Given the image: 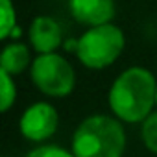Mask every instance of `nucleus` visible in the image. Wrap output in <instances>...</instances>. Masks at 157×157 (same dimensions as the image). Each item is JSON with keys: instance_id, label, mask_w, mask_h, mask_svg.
<instances>
[{"instance_id": "f257e3e1", "label": "nucleus", "mask_w": 157, "mask_h": 157, "mask_svg": "<svg viewBox=\"0 0 157 157\" xmlns=\"http://www.w3.org/2000/svg\"><path fill=\"white\" fill-rule=\"evenodd\" d=\"M157 98L155 76L142 67L126 68L109 89V107L122 122H142L153 109Z\"/></svg>"}, {"instance_id": "f03ea898", "label": "nucleus", "mask_w": 157, "mask_h": 157, "mask_svg": "<svg viewBox=\"0 0 157 157\" xmlns=\"http://www.w3.org/2000/svg\"><path fill=\"white\" fill-rule=\"evenodd\" d=\"M126 133L117 117L91 115L82 120L72 137L76 157H122Z\"/></svg>"}, {"instance_id": "7ed1b4c3", "label": "nucleus", "mask_w": 157, "mask_h": 157, "mask_svg": "<svg viewBox=\"0 0 157 157\" xmlns=\"http://www.w3.org/2000/svg\"><path fill=\"white\" fill-rule=\"evenodd\" d=\"M126 46V37L122 30L111 22L89 28L76 46V56L83 67L93 70H102L113 65Z\"/></svg>"}, {"instance_id": "20e7f679", "label": "nucleus", "mask_w": 157, "mask_h": 157, "mask_svg": "<svg viewBox=\"0 0 157 157\" xmlns=\"http://www.w3.org/2000/svg\"><path fill=\"white\" fill-rule=\"evenodd\" d=\"M32 82L35 87L52 98L68 96L76 85L74 67L59 54H39L32 61Z\"/></svg>"}, {"instance_id": "39448f33", "label": "nucleus", "mask_w": 157, "mask_h": 157, "mask_svg": "<svg viewBox=\"0 0 157 157\" xmlns=\"http://www.w3.org/2000/svg\"><path fill=\"white\" fill-rule=\"evenodd\" d=\"M57 126H59V115L56 107L46 102H37L30 105L22 113L19 122L22 137L32 142H43L50 139L57 131Z\"/></svg>"}, {"instance_id": "423d86ee", "label": "nucleus", "mask_w": 157, "mask_h": 157, "mask_svg": "<svg viewBox=\"0 0 157 157\" xmlns=\"http://www.w3.org/2000/svg\"><path fill=\"white\" fill-rule=\"evenodd\" d=\"M68 10L78 22L89 28L107 24L115 17L113 0H68Z\"/></svg>"}, {"instance_id": "0eeeda50", "label": "nucleus", "mask_w": 157, "mask_h": 157, "mask_svg": "<svg viewBox=\"0 0 157 157\" xmlns=\"http://www.w3.org/2000/svg\"><path fill=\"white\" fill-rule=\"evenodd\" d=\"M30 43L39 54L56 52L63 44V26L52 17H35L30 26Z\"/></svg>"}, {"instance_id": "6e6552de", "label": "nucleus", "mask_w": 157, "mask_h": 157, "mask_svg": "<svg viewBox=\"0 0 157 157\" xmlns=\"http://www.w3.org/2000/svg\"><path fill=\"white\" fill-rule=\"evenodd\" d=\"M30 50L22 43H11L4 48L2 57H0V68L6 70L8 74L15 76L28 68L30 65Z\"/></svg>"}, {"instance_id": "1a4fd4ad", "label": "nucleus", "mask_w": 157, "mask_h": 157, "mask_svg": "<svg viewBox=\"0 0 157 157\" xmlns=\"http://www.w3.org/2000/svg\"><path fill=\"white\" fill-rule=\"evenodd\" d=\"M0 39H8L13 32V28L17 26V13L13 8L11 0H0Z\"/></svg>"}, {"instance_id": "9d476101", "label": "nucleus", "mask_w": 157, "mask_h": 157, "mask_svg": "<svg viewBox=\"0 0 157 157\" xmlns=\"http://www.w3.org/2000/svg\"><path fill=\"white\" fill-rule=\"evenodd\" d=\"M140 139L144 146L157 155V113H150L140 126Z\"/></svg>"}, {"instance_id": "9b49d317", "label": "nucleus", "mask_w": 157, "mask_h": 157, "mask_svg": "<svg viewBox=\"0 0 157 157\" xmlns=\"http://www.w3.org/2000/svg\"><path fill=\"white\" fill-rule=\"evenodd\" d=\"M0 80H2V87H0V96H2V105H0V109H2V113H8L10 107L13 105L15 98H17V87H15V82L11 74H8L6 70L0 68Z\"/></svg>"}, {"instance_id": "f8f14e48", "label": "nucleus", "mask_w": 157, "mask_h": 157, "mask_svg": "<svg viewBox=\"0 0 157 157\" xmlns=\"http://www.w3.org/2000/svg\"><path fill=\"white\" fill-rule=\"evenodd\" d=\"M26 157H76V153L70 150H65L61 146L46 144V146H39V148L32 150Z\"/></svg>"}, {"instance_id": "ddd939ff", "label": "nucleus", "mask_w": 157, "mask_h": 157, "mask_svg": "<svg viewBox=\"0 0 157 157\" xmlns=\"http://www.w3.org/2000/svg\"><path fill=\"white\" fill-rule=\"evenodd\" d=\"M155 105H157V98H155Z\"/></svg>"}]
</instances>
